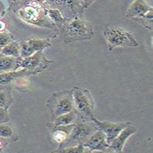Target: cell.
I'll list each match as a JSON object with an SVG mask.
<instances>
[{
  "mask_svg": "<svg viewBox=\"0 0 153 153\" xmlns=\"http://www.w3.org/2000/svg\"><path fill=\"white\" fill-rule=\"evenodd\" d=\"M109 51L116 48H137L139 43L132 33L117 25H107L103 32Z\"/></svg>",
  "mask_w": 153,
  "mask_h": 153,
  "instance_id": "1",
  "label": "cell"
},
{
  "mask_svg": "<svg viewBox=\"0 0 153 153\" xmlns=\"http://www.w3.org/2000/svg\"><path fill=\"white\" fill-rule=\"evenodd\" d=\"M63 35L66 43L90 40L94 36V30L89 22L76 17L64 25Z\"/></svg>",
  "mask_w": 153,
  "mask_h": 153,
  "instance_id": "2",
  "label": "cell"
},
{
  "mask_svg": "<svg viewBox=\"0 0 153 153\" xmlns=\"http://www.w3.org/2000/svg\"><path fill=\"white\" fill-rule=\"evenodd\" d=\"M75 111L80 120L92 121L95 117V101L91 92L83 87L74 86L72 89Z\"/></svg>",
  "mask_w": 153,
  "mask_h": 153,
  "instance_id": "3",
  "label": "cell"
},
{
  "mask_svg": "<svg viewBox=\"0 0 153 153\" xmlns=\"http://www.w3.org/2000/svg\"><path fill=\"white\" fill-rule=\"evenodd\" d=\"M47 106L53 120L74 110L72 90L54 93L47 101Z\"/></svg>",
  "mask_w": 153,
  "mask_h": 153,
  "instance_id": "4",
  "label": "cell"
},
{
  "mask_svg": "<svg viewBox=\"0 0 153 153\" xmlns=\"http://www.w3.org/2000/svg\"><path fill=\"white\" fill-rule=\"evenodd\" d=\"M99 128L93 121H85L79 119L74 124L68 140L63 145H60L59 149L83 144Z\"/></svg>",
  "mask_w": 153,
  "mask_h": 153,
  "instance_id": "5",
  "label": "cell"
},
{
  "mask_svg": "<svg viewBox=\"0 0 153 153\" xmlns=\"http://www.w3.org/2000/svg\"><path fill=\"white\" fill-rule=\"evenodd\" d=\"M51 63L53 61L45 58L43 51H38L30 56L21 58L19 60L18 68L27 69L37 74L47 68Z\"/></svg>",
  "mask_w": 153,
  "mask_h": 153,
  "instance_id": "6",
  "label": "cell"
},
{
  "mask_svg": "<svg viewBox=\"0 0 153 153\" xmlns=\"http://www.w3.org/2000/svg\"><path fill=\"white\" fill-rule=\"evenodd\" d=\"M92 121L96 124L98 128L104 131V134H106V141L108 145L111 143V142L117 137V135L120 134L122 129L131 124V122L114 123V122H106V121L101 122V121L97 120L96 117H94L92 119Z\"/></svg>",
  "mask_w": 153,
  "mask_h": 153,
  "instance_id": "7",
  "label": "cell"
},
{
  "mask_svg": "<svg viewBox=\"0 0 153 153\" xmlns=\"http://www.w3.org/2000/svg\"><path fill=\"white\" fill-rule=\"evenodd\" d=\"M40 7H35L33 2L30 3V5H27L24 7L19 9L18 15L25 22L32 25H42L45 24L44 17L42 16V10Z\"/></svg>",
  "mask_w": 153,
  "mask_h": 153,
  "instance_id": "8",
  "label": "cell"
},
{
  "mask_svg": "<svg viewBox=\"0 0 153 153\" xmlns=\"http://www.w3.org/2000/svg\"><path fill=\"white\" fill-rule=\"evenodd\" d=\"M51 46V43L48 40L30 39L19 43L20 57L22 58H26L38 51H43Z\"/></svg>",
  "mask_w": 153,
  "mask_h": 153,
  "instance_id": "9",
  "label": "cell"
},
{
  "mask_svg": "<svg viewBox=\"0 0 153 153\" xmlns=\"http://www.w3.org/2000/svg\"><path fill=\"white\" fill-rule=\"evenodd\" d=\"M85 148H86L88 152L94 151H101L106 152L109 145L106 141V137L104 132L101 129H98L83 143Z\"/></svg>",
  "mask_w": 153,
  "mask_h": 153,
  "instance_id": "10",
  "label": "cell"
},
{
  "mask_svg": "<svg viewBox=\"0 0 153 153\" xmlns=\"http://www.w3.org/2000/svg\"><path fill=\"white\" fill-rule=\"evenodd\" d=\"M137 128L131 124L126 127L111 142V143L108 146L107 152L120 153L123 152L126 142L131 136L137 132Z\"/></svg>",
  "mask_w": 153,
  "mask_h": 153,
  "instance_id": "11",
  "label": "cell"
},
{
  "mask_svg": "<svg viewBox=\"0 0 153 153\" xmlns=\"http://www.w3.org/2000/svg\"><path fill=\"white\" fill-rule=\"evenodd\" d=\"M151 10H152V7L145 0H134L126 10L125 17L128 19L141 17Z\"/></svg>",
  "mask_w": 153,
  "mask_h": 153,
  "instance_id": "12",
  "label": "cell"
},
{
  "mask_svg": "<svg viewBox=\"0 0 153 153\" xmlns=\"http://www.w3.org/2000/svg\"><path fill=\"white\" fill-rule=\"evenodd\" d=\"M34 75H36L35 72L25 68H22L19 71L15 70L2 73V74H0V84L7 85L20 78L34 76Z\"/></svg>",
  "mask_w": 153,
  "mask_h": 153,
  "instance_id": "13",
  "label": "cell"
},
{
  "mask_svg": "<svg viewBox=\"0 0 153 153\" xmlns=\"http://www.w3.org/2000/svg\"><path fill=\"white\" fill-rule=\"evenodd\" d=\"M74 124H71L68 126H62V127H52V140L56 143L61 145L68 138Z\"/></svg>",
  "mask_w": 153,
  "mask_h": 153,
  "instance_id": "14",
  "label": "cell"
},
{
  "mask_svg": "<svg viewBox=\"0 0 153 153\" xmlns=\"http://www.w3.org/2000/svg\"><path fill=\"white\" fill-rule=\"evenodd\" d=\"M79 120L77 113L73 110L68 113L64 114L53 119V124L51 127H62V126H68L71 124H74Z\"/></svg>",
  "mask_w": 153,
  "mask_h": 153,
  "instance_id": "15",
  "label": "cell"
},
{
  "mask_svg": "<svg viewBox=\"0 0 153 153\" xmlns=\"http://www.w3.org/2000/svg\"><path fill=\"white\" fill-rule=\"evenodd\" d=\"M11 56H3L0 58V74L17 70L20 58Z\"/></svg>",
  "mask_w": 153,
  "mask_h": 153,
  "instance_id": "16",
  "label": "cell"
},
{
  "mask_svg": "<svg viewBox=\"0 0 153 153\" xmlns=\"http://www.w3.org/2000/svg\"><path fill=\"white\" fill-rule=\"evenodd\" d=\"M0 53L3 56L19 58L20 57L19 44L17 42H10L0 51Z\"/></svg>",
  "mask_w": 153,
  "mask_h": 153,
  "instance_id": "17",
  "label": "cell"
},
{
  "mask_svg": "<svg viewBox=\"0 0 153 153\" xmlns=\"http://www.w3.org/2000/svg\"><path fill=\"white\" fill-rule=\"evenodd\" d=\"M47 12L48 17L55 24L61 25H63L65 21H66L65 17H64L63 14L61 13V12L59 10H58V9H49Z\"/></svg>",
  "mask_w": 153,
  "mask_h": 153,
  "instance_id": "18",
  "label": "cell"
},
{
  "mask_svg": "<svg viewBox=\"0 0 153 153\" xmlns=\"http://www.w3.org/2000/svg\"><path fill=\"white\" fill-rule=\"evenodd\" d=\"M152 10L147 12L145 15L142 16L141 17H137V18H133L131 19L136 21L138 23H140L141 25L148 30H153V18H152Z\"/></svg>",
  "mask_w": 153,
  "mask_h": 153,
  "instance_id": "19",
  "label": "cell"
},
{
  "mask_svg": "<svg viewBox=\"0 0 153 153\" xmlns=\"http://www.w3.org/2000/svg\"><path fill=\"white\" fill-rule=\"evenodd\" d=\"M85 147L83 144H79L77 145L71 146V147H65V148L58 149L55 152L62 153H82L85 152Z\"/></svg>",
  "mask_w": 153,
  "mask_h": 153,
  "instance_id": "20",
  "label": "cell"
},
{
  "mask_svg": "<svg viewBox=\"0 0 153 153\" xmlns=\"http://www.w3.org/2000/svg\"><path fill=\"white\" fill-rule=\"evenodd\" d=\"M48 1L54 4L59 5V6L68 7H71V9L75 7H82L81 4H79L78 0H48Z\"/></svg>",
  "mask_w": 153,
  "mask_h": 153,
  "instance_id": "21",
  "label": "cell"
},
{
  "mask_svg": "<svg viewBox=\"0 0 153 153\" xmlns=\"http://www.w3.org/2000/svg\"><path fill=\"white\" fill-rule=\"evenodd\" d=\"M13 129L10 126L5 124V123L0 124V137L4 139L11 138L13 136Z\"/></svg>",
  "mask_w": 153,
  "mask_h": 153,
  "instance_id": "22",
  "label": "cell"
},
{
  "mask_svg": "<svg viewBox=\"0 0 153 153\" xmlns=\"http://www.w3.org/2000/svg\"><path fill=\"white\" fill-rule=\"evenodd\" d=\"M11 101V97L9 93L0 91V107L7 109Z\"/></svg>",
  "mask_w": 153,
  "mask_h": 153,
  "instance_id": "23",
  "label": "cell"
},
{
  "mask_svg": "<svg viewBox=\"0 0 153 153\" xmlns=\"http://www.w3.org/2000/svg\"><path fill=\"white\" fill-rule=\"evenodd\" d=\"M10 42H12V39L10 35L0 33V51Z\"/></svg>",
  "mask_w": 153,
  "mask_h": 153,
  "instance_id": "24",
  "label": "cell"
},
{
  "mask_svg": "<svg viewBox=\"0 0 153 153\" xmlns=\"http://www.w3.org/2000/svg\"><path fill=\"white\" fill-rule=\"evenodd\" d=\"M9 122L7 109L0 107V124Z\"/></svg>",
  "mask_w": 153,
  "mask_h": 153,
  "instance_id": "25",
  "label": "cell"
},
{
  "mask_svg": "<svg viewBox=\"0 0 153 153\" xmlns=\"http://www.w3.org/2000/svg\"><path fill=\"white\" fill-rule=\"evenodd\" d=\"M78 1L83 9H86L89 7L96 0H78Z\"/></svg>",
  "mask_w": 153,
  "mask_h": 153,
  "instance_id": "26",
  "label": "cell"
},
{
  "mask_svg": "<svg viewBox=\"0 0 153 153\" xmlns=\"http://www.w3.org/2000/svg\"><path fill=\"white\" fill-rule=\"evenodd\" d=\"M5 29H6V23L3 21H0V33L4 32Z\"/></svg>",
  "mask_w": 153,
  "mask_h": 153,
  "instance_id": "27",
  "label": "cell"
},
{
  "mask_svg": "<svg viewBox=\"0 0 153 153\" xmlns=\"http://www.w3.org/2000/svg\"><path fill=\"white\" fill-rule=\"evenodd\" d=\"M1 147H2V142H1V140H0V148H1Z\"/></svg>",
  "mask_w": 153,
  "mask_h": 153,
  "instance_id": "28",
  "label": "cell"
}]
</instances>
